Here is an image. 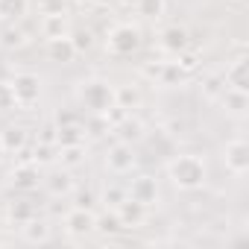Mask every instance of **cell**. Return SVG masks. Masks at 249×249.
<instances>
[{
  "instance_id": "cell-10",
  "label": "cell",
  "mask_w": 249,
  "mask_h": 249,
  "mask_svg": "<svg viewBox=\"0 0 249 249\" xmlns=\"http://www.w3.org/2000/svg\"><path fill=\"white\" fill-rule=\"evenodd\" d=\"M9 185H12L15 191H21V194L38 191V185H41V170H38V164H36V161H24V164L12 167Z\"/></svg>"
},
{
  "instance_id": "cell-20",
  "label": "cell",
  "mask_w": 249,
  "mask_h": 249,
  "mask_svg": "<svg viewBox=\"0 0 249 249\" xmlns=\"http://www.w3.org/2000/svg\"><path fill=\"white\" fill-rule=\"evenodd\" d=\"M223 79H226V85H231V88L249 91V62H246L243 56H240V59H234V62L226 68Z\"/></svg>"
},
{
  "instance_id": "cell-19",
  "label": "cell",
  "mask_w": 249,
  "mask_h": 249,
  "mask_svg": "<svg viewBox=\"0 0 249 249\" xmlns=\"http://www.w3.org/2000/svg\"><path fill=\"white\" fill-rule=\"evenodd\" d=\"M41 36L44 41H53V38H65L71 36V27H68V15H41Z\"/></svg>"
},
{
  "instance_id": "cell-11",
  "label": "cell",
  "mask_w": 249,
  "mask_h": 249,
  "mask_svg": "<svg viewBox=\"0 0 249 249\" xmlns=\"http://www.w3.org/2000/svg\"><path fill=\"white\" fill-rule=\"evenodd\" d=\"M191 79V71H185L176 59H167V62H159V71H156V85L161 88H182L185 82Z\"/></svg>"
},
{
  "instance_id": "cell-39",
  "label": "cell",
  "mask_w": 249,
  "mask_h": 249,
  "mask_svg": "<svg viewBox=\"0 0 249 249\" xmlns=\"http://www.w3.org/2000/svg\"><path fill=\"white\" fill-rule=\"evenodd\" d=\"M6 159V150H3V144H0V161H3Z\"/></svg>"
},
{
  "instance_id": "cell-6",
  "label": "cell",
  "mask_w": 249,
  "mask_h": 249,
  "mask_svg": "<svg viewBox=\"0 0 249 249\" xmlns=\"http://www.w3.org/2000/svg\"><path fill=\"white\" fill-rule=\"evenodd\" d=\"M94 223H97V214L91 211V205H73L68 214H65V234L68 237H88L94 234Z\"/></svg>"
},
{
  "instance_id": "cell-26",
  "label": "cell",
  "mask_w": 249,
  "mask_h": 249,
  "mask_svg": "<svg viewBox=\"0 0 249 249\" xmlns=\"http://www.w3.org/2000/svg\"><path fill=\"white\" fill-rule=\"evenodd\" d=\"M30 38H27V33L21 30V27H15V21H9L3 30H0V47H6V50H18V47H24Z\"/></svg>"
},
{
  "instance_id": "cell-3",
  "label": "cell",
  "mask_w": 249,
  "mask_h": 249,
  "mask_svg": "<svg viewBox=\"0 0 249 249\" xmlns=\"http://www.w3.org/2000/svg\"><path fill=\"white\" fill-rule=\"evenodd\" d=\"M141 50V30L132 24H114L106 36V53L114 59H126Z\"/></svg>"
},
{
  "instance_id": "cell-9",
  "label": "cell",
  "mask_w": 249,
  "mask_h": 249,
  "mask_svg": "<svg viewBox=\"0 0 249 249\" xmlns=\"http://www.w3.org/2000/svg\"><path fill=\"white\" fill-rule=\"evenodd\" d=\"M159 47H161L164 53H170V56L185 53V50L191 47V33H188V27H182V24H167V27H161V33H159Z\"/></svg>"
},
{
  "instance_id": "cell-18",
  "label": "cell",
  "mask_w": 249,
  "mask_h": 249,
  "mask_svg": "<svg viewBox=\"0 0 249 249\" xmlns=\"http://www.w3.org/2000/svg\"><path fill=\"white\" fill-rule=\"evenodd\" d=\"M76 56H79V53H76V47H73L71 36L47 41V59H50V62H56V65H71Z\"/></svg>"
},
{
  "instance_id": "cell-8",
  "label": "cell",
  "mask_w": 249,
  "mask_h": 249,
  "mask_svg": "<svg viewBox=\"0 0 249 249\" xmlns=\"http://www.w3.org/2000/svg\"><path fill=\"white\" fill-rule=\"evenodd\" d=\"M126 196L135 199V202H141L144 208L159 205V182H156V176H150V173H138V176L129 182Z\"/></svg>"
},
{
  "instance_id": "cell-24",
  "label": "cell",
  "mask_w": 249,
  "mask_h": 249,
  "mask_svg": "<svg viewBox=\"0 0 249 249\" xmlns=\"http://www.w3.org/2000/svg\"><path fill=\"white\" fill-rule=\"evenodd\" d=\"M132 9L147 21H159L167 12V0H132Z\"/></svg>"
},
{
  "instance_id": "cell-37",
  "label": "cell",
  "mask_w": 249,
  "mask_h": 249,
  "mask_svg": "<svg viewBox=\"0 0 249 249\" xmlns=\"http://www.w3.org/2000/svg\"><path fill=\"white\" fill-rule=\"evenodd\" d=\"M73 194H76V191H73ZM91 202H94V196H91L88 191H79V194H76V205H91Z\"/></svg>"
},
{
  "instance_id": "cell-28",
  "label": "cell",
  "mask_w": 249,
  "mask_h": 249,
  "mask_svg": "<svg viewBox=\"0 0 249 249\" xmlns=\"http://www.w3.org/2000/svg\"><path fill=\"white\" fill-rule=\"evenodd\" d=\"M199 91H202L205 100H217V97L226 91V79H223V73H208V76H202Z\"/></svg>"
},
{
  "instance_id": "cell-34",
  "label": "cell",
  "mask_w": 249,
  "mask_h": 249,
  "mask_svg": "<svg viewBox=\"0 0 249 249\" xmlns=\"http://www.w3.org/2000/svg\"><path fill=\"white\" fill-rule=\"evenodd\" d=\"M18 103H15V94H12V85L9 82H0V114L6 111H15Z\"/></svg>"
},
{
  "instance_id": "cell-35",
  "label": "cell",
  "mask_w": 249,
  "mask_h": 249,
  "mask_svg": "<svg viewBox=\"0 0 249 249\" xmlns=\"http://www.w3.org/2000/svg\"><path fill=\"white\" fill-rule=\"evenodd\" d=\"M123 199H126V188H117V185H106V191H103V202L108 205V208H117Z\"/></svg>"
},
{
  "instance_id": "cell-32",
  "label": "cell",
  "mask_w": 249,
  "mask_h": 249,
  "mask_svg": "<svg viewBox=\"0 0 249 249\" xmlns=\"http://www.w3.org/2000/svg\"><path fill=\"white\" fill-rule=\"evenodd\" d=\"M68 0H38V12L41 15H68Z\"/></svg>"
},
{
  "instance_id": "cell-22",
  "label": "cell",
  "mask_w": 249,
  "mask_h": 249,
  "mask_svg": "<svg viewBox=\"0 0 249 249\" xmlns=\"http://www.w3.org/2000/svg\"><path fill=\"white\" fill-rule=\"evenodd\" d=\"M114 106L126 108V111H135L141 106V88L126 82V85H114Z\"/></svg>"
},
{
  "instance_id": "cell-14",
  "label": "cell",
  "mask_w": 249,
  "mask_h": 249,
  "mask_svg": "<svg viewBox=\"0 0 249 249\" xmlns=\"http://www.w3.org/2000/svg\"><path fill=\"white\" fill-rule=\"evenodd\" d=\"M41 182H44V188H47V194H50V196H71V194L76 191V182H73L71 170H65V167L50 170Z\"/></svg>"
},
{
  "instance_id": "cell-30",
  "label": "cell",
  "mask_w": 249,
  "mask_h": 249,
  "mask_svg": "<svg viewBox=\"0 0 249 249\" xmlns=\"http://www.w3.org/2000/svg\"><path fill=\"white\" fill-rule=\"evenodd\" d=\"M82 123H85V132H91L94 138H100V135L111 132L108 120H106V114H91V117H88V120H82Z\"/></svg>"
},
{
  "instance_id": "cell-27",
  "label": "cell",
  "mask_w": 249,
  "mask_h": 249,
  "mask_svg": "<svg viewBox=\"0 0 249 249\" xmlns=\"http://www.w3.org/2000/svg\"><path fill=\"white\" fill-rule=\"evenodd\" d=\"M30 12V0H0V21H21Z\"/></svg>"
},
{
  "instance_id": "cell-25",
  "label": "cell",
  "mask_w": 249,
  "mask_h": 249,
  "mask_svg": "<svg viewBox=\"0 0 249 249\" xmlns=\"http://www.w3.org/2000/svg\"><path fill=\"white\" fill-rule=\"evenodd\" d=\"M85 123H73V126H56V147H65V144H85Z\"/></svg>"
},
{
  "instance_id": "cell-31",
  "label": "cell",
  "mask_w": 249,
  "mask_h": 249,
  "mask_svg": "<svg viewBox=\"0 0 249 249\" xmlns=\"http://www.w3.org/2000/svg\"><path fill=\"white\" fill-rule=\"evenodd\" d=\"M53 153H56V144H50V141H41V144L36 147V156H33L30 161H36L38 167H41V164H50V161H56V156H53Z\"/></svg>"
},
{
  "instance_id": "cell-23",
  "label": "cell",
  "mask_w": 249,
  "mask_h": 249,
  "mask_svg": "<svg viewBox=\"0 0 249 249\" xmlns=\"http://www.w3.org/2000/svg\"><path fill=\"white\" fill-rule=\"evenodd\" d=\"M94 231H97V234H103V237H117V234L123 231V223H120V217H117V211H114V208H108V211H103V214H97V223H94Z\"/></svg>"
},
{
  "instance_id": "cell-17",
  "label": "cell",
  "mask_w": 249,
  "mask_h": 249,
  "mask_svg": "<svg viewBox=\"0 0 249 249\" xmlns=\"http://www.w3.org/2000/svg\"><path fill=\"white\" fill-rule=\"evenodd\" d=\"M56 161H59V167H65V170H76V167H82V164L88 161V150H85V144H65V147H56Z\"/></svg>"
},
{
  "instance_id": "cell-7",
  "label": "cell",
  "mask_w": 249,
  "mask_h": 249,
  "mask_svg": "<svg viewBox=\"0 0 249 249\" xmlns=\"http://www.w3.org/2000/svg\"><path fill=\"white\" fill-rule=\"evenodd\" d=\"M223 164L231 176H243L249 170V144L243 138H231L223 147Z\"/></svg>"
},
{
  "instance_id": "cell-12",
  "label": "cell",
  "mask_w": 249,
  "mask_h": 249,
  "mask_svg": "<svg viewBox=\"0 0 249 249\" xmlns=\"http://www.w3.org/2000/svg\"><path fill=\"white\" fill-rule=\"evenodd\" d=\"M21 237H24V243H30V246H44V243L53 240V226L36 214L33 220H27V223L21 226Z\"/></svg>"
},
{
  "instance_id": "cell-4",
  "label": "cell",
  "mask_w": 249,
  "mask_h": 249,
  "mask_svg": "<svg viewBox=\"0 0 249 249\" xmlns=\"http://www.w3.org/2000/svg\"><path fill=\"white\" fill-rule=\"evenodd\" d=\"M12 85V94H15V103L18 108H33L38 100H41V76L33 73V71H21L9 79Z\"/></svg>"
},
{
  "instance_id": "cell-36",
  "label": "cell",
  "mask_w": 249,
  "mask_h": 249,
  "mask_svg": "<svg viewBox=\"0 0 249 249\" xmlns=\"http://www.w3.org/2000/svg\"><path fill=\"white\" fill-rule=\"evenodd\" d=\"M73 123H82V114L73 108H62L56 114V126H73Z\"/></svg>"
},
{
  "instance_id": "cell-13",
  "label": "cell",
  "mask_w": 249,
  "mask_h": 249,
  "mask_svg": "<svg viewBox=\"0 0 249 249\" xmlns=\"http://www.w3.org/2000/svg\"><path fill=\"white\" fill-rule=\"evenodd\" d=\"M217 103L223 106L226 114H231V117H243L246 108H249V91H240V88L226 85V91L217 97Z\"/></svg>"
},
{
  "instance_id": "cell-21",
  "label": "cell",
  "mask_w": 249,
  "mask_h": 249,
  "mask_svg": "<svg viewBox=\"0 0 249 249\" xmlns=\"http://www.w3.org/2000/svg\"><path fill=\"white\" fill-rule=\"evenodd\" d=\"M111 132H117V138H120V141L132 144V141H141V138H144V123H141V120L129 111V114L123 117V120L117 123V126H114Z\"/></svg>"
},
{
  "instance_id": "cell-15",
  "label": "cell",
  "mask_w": 249,
  "mask_h": 249,
  "mask_svg": "<svg viewBox=\"0 0 249 249\" xmlns=\"http://www.w3.org/2000/svg\"><path fill=\"white\" fill-rule=\"evenodd\" d=\"M0 144H3V150H6V156H18V153H24L27 150V144H30V132H27V126H18V123H12V126H6L3 132H0Z\"/></svg>"
},
{
  "instance_id": "cell-38",
  "label": "cell",
  "mask_w": 249,
  "mask_h": 249,
  "mask_svg": "<svg viewBox=\"0 0 249 249\" xmlns=\"http://www.w3.org/2000/svg\"><path fill=\"white\" fill-rule=\"evenodd\" d=\"M76 3H79V6H97L100 0H76Z\"/></svg>"
},
{
  "instance_id": "cell-1",
  "label": "cell",
  "mask_w": 249,
  "mask_h": 249,
  "mask_svg": "<svg viewBox=\"0 0 249 249\" xmlns=\"http://www.w3.org/2000/svg\"><path fill=\"white\" fill-rule=\"evenodd\" d=\"M167 179H170V185L176 191H185V194L199 191L208 182V164L196 153H179L167 164Z\"/></svg>"
},
{
  "instance_id": "cell-29",
  "label": "cell",
  "mask_w": 249,
  "mask_h": 249,
  "mask_svg": "<svg viewBox=\"0 0 249 249\" xmlns=\"http://www.w3.org/2000/svg\"><path fill=\"white\" fill-rule=\"evenodd\" d=\"M33 217H36V205H33V202H27V199L9 202V220H12L15 226H24V223L33 220Z\"/></svg>"
},
{
  "instance_id": "cell-5",
  "label": "cell",
  "mask_w": 249,
  "mask_h": 249,
  "mask_svg": "<svg viewBox=\"0 0 249 249\" xmlns=\"http://www.w3.org/2000/svg\"><path fill=\"white\" fill-rule=\"evenodd\" d=\"M135 167H138V156H135L132 144L117 141V144L108 147V153H106V170H108V173H114V176H126V173H132Z\"/></svg>"
},
{
  "instance_id": "cell-16",
  "label": "cell",
  "mask_w": 249,
  "mask_h": 249,
  "mask_svg": "<svg viewBox=\"0 0 249 249\" xmlns=\"http://www.w3.org/2000/svg\"><path fill=\"white\" fill-rule=\"evenodd\" d=\"M117 217H120V223H123V229H138V226H144V220H147V208L141 205V202H135V199H123L117 208Z\"/></svg>"
},
{
  "instance_id": "cell-2",
  "label": "cell",
  "mask_w": 249,
  "mask_h": 249,
  "mask_svg": "<svg viewBox=\"0 0 249 249\" xmlns=\"http://www.w3.org/2000/svg\"><path fill=\"white\" fill-rule=\"evenodd\" d=\"M76 100L88 114H106L114 106V85L103 76H88L76 82Z\"/></svg>"
},
{
  "instance_id": "cell-33",
  "label": "cell",
  "mask_w": 249,
  "mask_h": 249,
  "mask_svg": "<svg viewBox=\"0 0 249 249\" xmlns=\"http://www.w3.org/2000/svg\"><path fill=\"white\" fill-rule=\"evenodd\" d=\"M71 41H73L76 53H85V50H91V44H94V33H91V30H73V33H71Z\"/></svg>"
}]
</instances>
